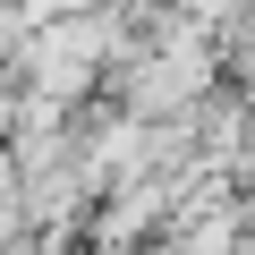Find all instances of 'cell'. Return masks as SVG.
<instances>
[{
    "label": "cell",
    "instance_id": "cell-1",
    "mask_svg": "<svg viewBox=\"0 0 255 255\" xmlns=\"http://www.w3.org/2000/svg\"><path fill=\"white\" fill-rule=\"evenodd\" d=\"M204 77H213V60H204V51L145 60V77H136V102H145V111H162V102H187V94H204Z\"/></svg>",
    "mask_w": 255,
    "mask_h": 255
}]
</instances>
